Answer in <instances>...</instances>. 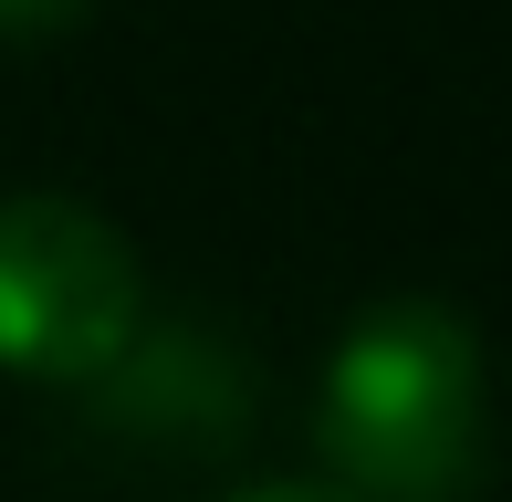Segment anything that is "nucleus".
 Masks as SVG:
<instances>
[{
  "mask_svg": "<svg viewBox=\"0 0 512 502\" xmlns=\"http://www.w3.org/2000/svg\"><path fill=\"white\" fill-rule=\"evenodd\" d=\"M95 0H0V42H42V32H74Z\"/></svg>",
  "mask_w": 512,
  "mask_h": 502,
  "instance_id": "7ed1b4c3",
  "label": "nucleus"
},
{
  "mask_svg": "<svg viewBox=\"0 0 512 502\" xmlns=\"http://www.w3.org/2000/svg\"><path fill=\"white\" fill-rule=\"evenodd\" d=\"M147 314V272L126 231L63 189L0 199V367L21 377H95Z\"/></svg>",
  "mask_w": 512,
  "mask_h": 502,
  "instance_id": "f03ea898",
  "label": "nucleus"
},
{
  "mask_svg": "<svg viewBox=\"0 0 512 502\" xmlns=\"http://www.w3.org/2000/svg\"><path fill=\"white\" fill-rule=\"evenodd\" d=\"M220 502H345V492H324V482H241V492H220Z\"/></svg>",
  "mask_w": 512,
  "mask_h": 502,
  "instance_id": "20e7f679",
  "label": "nucleus"
},
{
  "mask_svg": "<svg viewBox=\"0 0 512 502\" xmlns=\"http://www.w3.org/2000/svg\"><path fill=\"white\" fill-rule=\"evenodd\" d=\"M492 440V377L481 335L439 293H387L335 335L314 387L324 492L345 502H460Z\"/></svg>",
  "mask_w": 512,
  "mask_h": 502,
  "instance_id": "f257e3e1",
  "label": "nucleus"
}]
</instances>
